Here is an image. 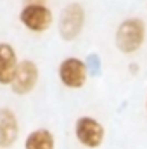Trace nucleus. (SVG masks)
<instances>
[{"instance_id": "8", "label": "nucleus", "mask_w": 147, "mask_h": 149, "mask_svg": "<svg viewBox=\"0 0 147 149\" xmlns=\"http://www.w3.org/2000/svg\"><path fill=\"white\" fill-rule=\"evenodd\" d=\"M19 61L21 59L14 45L9 42H0V85L9 87L12 83Z\"/></svg>"}, {"instance_id": "5", "label": "nucleus", "mask_w": 147, "mask_h": 149, "mask_svg": "<svg viewBox=\"0 0 147 149\" xmlns=\"http://www.w3.org/2000/svg\"><path fill=\"white\" fill-rule=\"evenodd\" d=\"M19 23L31 33H45L54 24V12L49 5H23Z\"/></svg>"}, {"instance_id": "1", "label": "nucleus", "mask_w": 147, "mask_h": 149, "mask_svg": "<svg viewBox=\"0 0 147 149\" xmlns=\"http://www.w3.org/2000/svg\"><path fill=\"white\" fill-rule=\"evenodd\" d=\"M146 38V23L140 17H126L118 24V28L114 31V45L121 54L132 56V54H137L144 47Z\"/></svg>"}, {"instance_id": "9", "label": "nucleus", "mask_w": 147, "mask_h": 149, "mask_svg": "<svg viewBox=\"0 0 147 149\" xmlns=\"http://www.w3.org/2000/svg\"><path fill=\"white\" fill-rule=\"evenodd\" d=\"M23 149H55V135L45 127L33 128L24 137Z\"/></svg>"}, {"instance_id": "3", "label": "nucleus", "mask_w": 147, "mask_h": 149, "mask_svg": "<svg viewBox=\"0 0 147 149\" xmlns=\"http://www.w3.org/2000/svg\"><path fill=\"white\" fill-rule=\"evenodd\" d=\"M73 132L76 142L85 149H99L106 141V127L102 121L88 114L76 118Z\"/></svg>"}, {"instance_id": "7", "label": "nucleus", "mask_w": 147, "mask_h": 149, "mask_svg": "<svg viewBox=\"0 0 147 149\" xmlns=\"http://www.w3.org/2000/svg\"><path fill=\"white\" fill-rule=\"evenodd\" d=\"M21 134L19 118L12 108H0V149L12 148Z\"/></svg>"}, {"instance_id": "6", "label": "nucleus", "mask_w": 147, "mask_h": 149, "mask_svg": "<svg viewBox=\"0 0 147 149\" xmlns=\"http://www.w3.org/2000/svg\"><path fill=\"white\" fill-rule=\"evenodd\" d=\"M40 81V68L33 59H21L17 64V70L14 74L12 83L9 85L12 94L16 95H30L35 92Z\"/></svg>"}, {"instance_id": "4", "label": "nucleus", "mask_w": 147, "mask_h": 149, "mask_svg": "<svg viewBox=\"0 0 147 149\" xmlns=\"http://www.w3.org/2000/svg\"><path fill=\"white\" fill-rule=\"evenodd\" d=\"M85 19H87V12L85 7L80 2H71L68 3L57 19V31L59 37L66 42H73L81 35L83 28H85Z\"/></svg>"}, {"instance_id": "11", "label": "nucleus", "mask_w": 147, "mask_h": 149, "mask_svg": "<svg viewBox=\"0 0 147 149\" xmlns=\"http://www.w3.org/2000/svg\"><path fill=\"white\" fill-rule=\"evenodd\" d=\"M24 5H47V0H24Z\"/></svg>"}, {"instance_id": "2", "label": "nucleus", "mask_w": 147, "mask_h": 149, "mask_svg": "<svg viewBox=\"0 0 147 149\" xmlns=\"http://www.w3.org/2000/svg\"><path fill=\"white\" fill-rule=\"evenodd\" d=\"M57 76H59V81L62 83V87H66L69 90H80L87 85L88 76H90L88 63L78 56H68L59 63Z\"/></svg>"}, {"instance_id": "10", "label": "nucleus", "mask_w": 147, "mask_h": 149, "mask_svg": "<svg viewBox=\"0 0 147 149\" xmlns=\"http://www.w3.org/2000/svg\"><path fill=\"white\" fill-rule=\"evenodd\" d=\"M128 71H130V74H139L140 66H139L137 63H130V64H128Z\"/></svg>"}, {"instance_id": "12", "label": "nucleus", "mask_w": 147, "mask_h": 149, "mask_svg": "<svg viewBox=\"0 0 147 149\" xmlns=\"http://www.w3.org/2000/svg\"><path fill=\"white\" fill-rule=\"evenodd\" d=\"M146 111H147V95H146Z\"/></svg>"}]
</instances>
